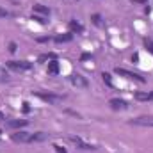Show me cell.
Returning a JSON list of instances; mask_svg holds the SVG:
<instances>
[{"label":"cell","mask_w":153,"mask_h":153,"mask_svg":"<svg viewBox=\"0 0 153 153\" xmlns=\"http://www.w3.org/2000/svg\"><path fill=\"white\" fill-rule=\"evenodd\" d=\"M27 119H13V121H7L5 126L7 128H22V126H27Z\"/></svg>","instance_id":"9c48e42d"},{"label":"cell","mask_w":153,"mask_h":153,"mask_svg":"<svg viewBox=\"0 0 153 153\" xmlns=\"http://www.w3.org/2000/svg\"><path fill=\"white\" fill-rule=\"evenodd\" d=\"M11 141H14V143H32V134L14 132V134H11Z\"/></svg>","instance_id":"3957f363"},{"label":"cell","mask_w":153,"mask_h":153,"mask_svg":"<svg viewBox=\"0 0 153 153\" xmlns=\"http://www.w3.org/2000/svg\"><path fill=\"white\" fill-rule=\"evenodd\" d=\"M32 20H34V22H38V23H41V25H45V23H46V18L38 16V14H32Z\"/></svg>","instance_id":"ac0fdd59"},{"label":"cell","mask_w":153,"mask_h":153,"mask_svg":"<svg viewBox=\"0 0 153 153\" xmlns=\"http://www.w3.org/2000/svg\"><path fill=\"white\" fill-rule=\"evenodd\" d=\"M7 78H9V73L5 71V68L0 66V82H4V80H7Z\"/></svg>","instance_id":"e0dca14e"},{"label":"cell","mask_w":153,"mask_h":153,"mask_svg":"<svg viewBox=\"0 0 153 153\" xmlns=\"http://www.w3.org/2000/svg\"><path fill=\"white\" fill-rule=\"evenodd\" d=\"M109 105H111L112 111H125V109H128V103L125 100H119V98H112L109 102Z\"/></svg>","instance_id":"52a82bcc"},{"label":"cell","mask_w":153,"mask_h":153,"mask_svg":"<svg viewBox=\"0 0 153 153\" xmlns=\"http://www.w3.org/2000/svg\"><path fill=\"white\" fill-rule=\"evenodd\" d=\"M70 141L75 144L76 148H80V150H96V146H93V144H87V143H84L80 137H75V135H71L70 137Z\"/></svg>","instance_id":"8992f818"},{"label":"cell","mask_w":153,"mask_h":153,"mask_svg":"<svg viewBox=\"0 0 153 153\" xmlns=\"http://www.w3.org/2000/svg\"><path fill=\"white\" fill-rule=\"evenodd\" d=\"M53 148H55V152H57V153H68L66 150H64V148H62V146H57V144H55Z\"/></svg>","instance_id":"44dd1931"},{"label":"cell","mask_w":153,"mask_h":153,"mask_svg":"<svg viewBox=\"0 0 153 153\" xmlns=\"http://www.w3.org/2000/svg\"><path fill=\"white\" fill-rule=\"evenodd\" d=\"M91 18H93V22H94L96 25H102V16H100V14H93Z\"/></svg>","instance_id":"d6986e66"},{"label":"cell","mask_w":153,"mask_h":153,"mask_svg":"<svg viewBox=\"0 0 153 153\" xmlns=\"http://www.w3.org/2000/svg\"><path fill=\"white\" fill-rule=\"evenodd\" d=\"M70 82H71L75 87H82V89H85V87L89 85V82H87L82 75H78V73H71V75H70Z\"/></svg>","instance_id":"5b68a950"},{"label":"cell","mask_w":153,"mask_h":153,"mask_svg":"<svg viewBox=\"0 0 153 153\" xmlns=\"http://www.w3.org/2000/svg\"><path fill=\"white\" fill-rule=\"evenodd\" d=\"M5 16H9V13H7L5 9H2V7H0V18H5Z\"/></svg>","instance_id":"7402d4cb"},{"label":"cell","mask_w":153,"mask_h":153,"mask_svg":"<svg viewBox=\"0 0 153 153\" xmlns=\"http://www.w3.org/2000/svg\"><path fill=\"white\" fill-rule=\"evenodd\" d=\"M135 100H139V102H150V100H153V93H141V91H137L135 93Z\"/></svg>","instance_id":"30bf717a"},{"label":"cell","mask_w":153,"mask_h":153,"mask_svg":"<svg viewBox=\"0 0 153 153\" xmlns=\"http://www.w3.org/2000/svg\"><path fill=\"white\" fill-rule=\"evenodd\" d=\"M68 27H70V32H71V34H73V32H84V27H82L78 22H75V20H71Z\"/></svg>","instance_id":"7c38bea8"},{"label":"cell","mask_w":153,"mask_h":153,"mask_svg":"<svg viewBox=\"0 0 153 153\" xmlns=\"http://www.w3.org/2000/svg\"><path fill=\"white\" fill-rule=\"evenodd\" d=\"M57 55L55 53H43V55H39V62H45V61H53Z\"/></svg>","instance_id":"9a60e30c"},{"label":"cell","mask_w":153,"mask_h":153,"mask_svg":"<svg viewBox=\"0 0 153 153\" xmlns=\"http://www.w3.org/2000/svg\"><path fill=\"white\" fill-rule=\"evenodd\" d=\"M117 75H121V76H125V78H130V80H137V82H144V78L139 75V73H132V71H128V70H123V68H116L114 70Z\"/></svg>","instance_id":"277c9868"},{"label":"cell","mask_w":153,"mask_h":153,"mask_svg":"<svg viewBox=\"0 0 153 153\" xmlns=\"http://www.w3.org/2000/svg\"><path fill=\"white\" fill-rule=\"evenodd\" d=\"M132 125H141V126H153V116H143V117L132 119Z\"/></svg>","instance_id":"ba28073f"},{"label":"cell","mask_w":153,"mask_h":153,"mask_svg":"<svg viewBox=\"0 0 153 153\" xmlns=\"http://www.w3.org/2000/svg\"><path fill=\"white\" fill-rule=\"evenodd\" d=\"M2 119H5V116H4L2 112H0V121H2Z\"/></svg>","instance_id":"d4e9b609"},{"label":"cell","mask_w":153,"mask_h":153,"mask_svg":"<svg viewBox=\"0 0 153 153\" xmlns=\"http://www.w3.org/2000/svg\"><path fill=\"white\" fill-rule=\"evenodd\" d=\"M9 52H16V43H11L9 45Z\"/></svg>","instance_id":"603a6c76"},{"label":"cell","mask_w":153,"mask_h":153,"mask_svg":"<svg viewBox=\"0 0 153 153\" xmlns=\"http://www.w3.org/2000/svg\"><path fill=\"white\" fill-rule=\"evenodd\" d=\"M36 96L41 98L43 102H48V103H52V105H57V103H61L66 96L64 94H52V93H36Z\"/></svg>","instance_id":"6da1fadb"},{"label":"cell","mask_w":153,"mask_h":153,"mask_svg":"<svg viewBox=\"0 0 153 153\" xmlns=\"http://www.w3.org/2000/svg\"><path fill=\"white\" fill-rule=\"evenodd\" d=\"M82 61H85V59H91V53H82V57H80Z\"/></svg>","instance_id":"cb8c5ba5"},{"label":"cell","mask_w":153,"mask_h":153,"mask_svg":"<svg viewBox=\"0 0 153 153\" xmlns=\"http://www.w3.org/2000/svg\"><path fill=\"white\" fill-rule=\"evenodd\" d=\"M46 71H48V75H57V73H59V62H57L55 59H53V61H50V62H48V70H46Z\"/></svg>","instance_id":"8fae6325"},{"label":"cell","mask_w":153,"mask_h":153,"mask_svg":"<svg viewBox=\"0 0 153 153\" xmlns=\"http://www.w3.org/2000/svg\"><path fill=\"white\" fill-rule=\"evenodd\" d=\"M132 2H141V4H143V2H146V0H132Z\"/></svg>","instance_id":"484cf974"},{"label":"cell","mask_w":153,"mask_h":153,"mask_svg":"<svg viewBox=\"0 0 153 153\" xmlns=\"http://www.w3.org/2000/svg\"><path fill=\"white\" fill-rule=\"evenodd\" d=\"M32 11H34V13H41V14H46V16L50 14V9L45 7V5H41V4H34V5H32Z\"/></svg>","instance_id":"4fadbf2b"},{"label":"cell","mask_w":153,"mask_h":153,"mask_svg":"<svg viewBox=\"0 0 153 153\" xmlns=\"http://www.w3.org/2000/svg\"><path fill=\"white\" fill-rule=\"evenodd\" d=\"M144 45H146V48L153 53V41H152V39H144Z\"/></svg>","instance_id":"ffe728a7"},{"label":"cell","mask_w":153,"mask_h":153,"mask_svg":"<svg viewBox=\"0 0 153 153\" xmlns=\"http://www.w3.org/2000/svg\"><path fill=\"white\" fill-rule=\"evenodd\" d=\"M5 66L9 70H14V71H27L32 68V62H29V61H9V62H5Z\"/></svg>","instance_id":"7a4b0ae2"},{"label":"cell","mask_w":153,"mask_h":153,"mask_svg":"<svg viewBox=\"0 0 153 153\" xmlns=\"http://www.w3.org/2000/svg\"><path fill=\"white\" fill-rule=\"evenodd\" d=\"M102 78H103V82H105L109 87H112V78H111L109 73H102Z\"/></svg>","instance_id":"2e32d148"},{"label":"cell","mask_w":153,"mask_h":153,"mask_svg":"<svg viewBox=\"0 0 153 153\" xmlns=\"http://www.w3.org/2000/svg\"><path fill=\"white\" fill-rule=\"evenodd\" d=\"M53 39H55L57 43H68V41L73 39V34H71V32H70V34H59V36H55Z\"/></svg>","instance_id":"5bb4252c"}]
</instances>
